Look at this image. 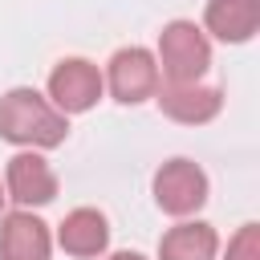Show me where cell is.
Wrapping results in <instances>:
<instances>
[{
	"label": "cell",
	"instance_id": "obj_1",
	"mask_svg": "<svg viewBox=\"0 0 260 260\" xmlns=\"http://www.w3.org/2000/svg\"><path fill=\"white\" fill-rule=\"evenodd\" d=\"M65 134H69L65 114L37 89L16 85L0 98V138L20 146H57Z\"/></svg>",
	"mask_w": 260,
	"mask_h": 260
},
{
	"label": "cell",
	"instance_id": "obj_2",
	"mask_svg": "<svg viewBox=\"0 0 260 260\" xmlns=\"http://www.w3.org/2000/svg\"><path fill=\"white\" fill-rule=\"evenodd\" d=\"M158 69L167 73L171 85H191L207 73L211 65V45L203 37V28H195L191 20H171L158 32Z\"/></svg>",
	"mask_w": 260,
	"mask_h": 260
},
{
	"label": "cell",
	"instance_id": "obj_3",
	"mask_svg": "<svg viewBox=\"0 0 260 260\" xmlns=\"http://www.w3.org/2000/svg\"><path fill=\"white\" fill-rule=\"evenodd\" d=\"M154 199H158V207L171 211V215H191V211H199L203 199H207V175H203V167L191 162V158H171V162H162L158 175H154Z\"/></svg>",
	"mask_w": 260,
	"mask_h": 260
},
{
	"label": "cell",
	"instance_id": "obj_4",
	"mask_svg": "<svg viewBox=\"0 0 260 260\" xmlns=\"http://www.w3.org/2000/svg\"><path fill=\"white\" fill-rule=\"evenodd\" d=\"M106 81H110V93H114L118 102H126V106L146 102V98L158 93V61H154V53L142 49V45L118 49V53L110 57Z\"/></svg>",
	"mask_w": 260,
	"mask_h": 260
},
{
	"label": "cell",
	"instance_id": "obj_5",
	"mask_svg": "<svg viewBox=\"0 0 260 260\" xmlns=\"http://www.w3.org/2000/svg\"><path fill=\"white\" fill-rule=\"evenodd\" d=\"M49 98L61 114H81L102 98V73L85 57H65L49 73Z\"/></svg>",
	"mask_w": 260,
	"mask_h": 260
},
{
	"label": "cell",
	"instance_id": "obj_6",
	"mask_svg": "<svg viewBox=\"0 0 260 260\" xmlns=\"http://www.w3.org/2000/svg\"><path fill=\"white\" fill-rule=\"evenodd\" d=\"M8 195L24 207L32 203H49L57 195V175L53 167L37 154V150H20L8 158Z\"/></svg>",
	"mask_w": 260,
	"mask_h": 260
},
{
	"label": "cell",
	"instance_id": "obj_7",
	"mask_svg": "<svg viewBox=\"0 0 260 260\" xmlns=\"http://www.w3.org/2000/svg\"><path fill=\"white\" fill-rule=\"evenodd\" d=\"M49 228L32 211H8L0 223V260H49Z\"/></svg>",
	"mask_w": 260,
	"mask_h": 260
},
{
	"label": "cell",
	"instance_id": "obj_8",
	"mask_svg": "<svg viewBox=\"0 0 260 260\" xmlns=\"http://www.w3.org/2000/svg\"><path fill=\"white\" fill-rule=\"evenodd\" d=\"M158 106H162L167 118L187 122V126H199V122H211L219 114L223 98H219V89L191 81V85H162L158 89Z\"/></svg>",
	"mask_w": 260,
	"mask_h": 260
},
{
	"label": "cell",
	"instance_id": "obj_9",
	"mask_svg": "<svg viewBox=\"0 0 260 260\" xmlns=\"http://www.w3.org/2000/svg\"><path fill=\"white\" fill-rule=\"evenodd\" d=\"M203 24L207 32H215L219 41H248L260 24V0H207V12H203Z\"/></svg>",
	"mask_w": 260,
	"mask_h": 260
},
{
	"label": "cell",
	"instance_id": "obj_10",
	"mask_svg": "<svg viewBox=\"0 0 260 260\" xmlns=\"http://www.w3.org/2000/svg\"><path fill=\"white\" fill-rule=\"evenodd\" d=\"M57 240H61V248L73 252V256H98V252H106V244H110L106 215L93 211V207H77V211H69V215L61 219Z\"/></svg>",
	"mask_w": 260,
	"mask_h": 260
},
{
	"label": "cell",
	"instance_id": "obj_11",
	"mask_svg": "<svg viewBox=\"0 0 260 260\" xmlns=\"http://www.w3.org/2000/svg\"><path fill=\"white\" fill-rule=\"evenodd\" d=\"M215 244L211 223H175L158 244V260H215Z\"/></svg>",
	"mask_w": 260,
	"mask_h": 260
},
{
	"label": "cell",
	"instance_id": "obj_12",
	"mask_svg": "<svg viewBox=\"0 0 260 260\" xmlns=\"http://www.w3.org/2000/svg\"><path fill=\"white\" fill-rule=\"evenodd\" d=\"M228 260H260V228L244 223L236 232V240L228 244Z\"/></svg>",
	"mask_w": 260,
	"mask_h": 260
},
{
	"label": "cell",
	"instance_id": "obj_13",
	"mask_svg": "<svg viewBox=\"0 0 260 260\" xmlns=\"http://www.w3.org/2000/svg\"><path fill=\"white\" fill-rule=\"evenodd\" d=\"M106 260H146V256H138V252H114V256H106Z\"/></svg>",
	"mask_w": 260,
	"mask_h": 260
},
{
	"label": "cell",
	"instance_id": "obj_14",
	"mask_svg": "<svg viewBox=\"0 0 260 260\" xmlns=\"http://www.w3.org/2000/svg\"><path fill=\"white\" fill-rule=\"evenodd\" d=\"M0 203H4V191H0Z\"/></svg>",
	"mask_w": 260,
	"mask_h": 260
}]
</instances>
